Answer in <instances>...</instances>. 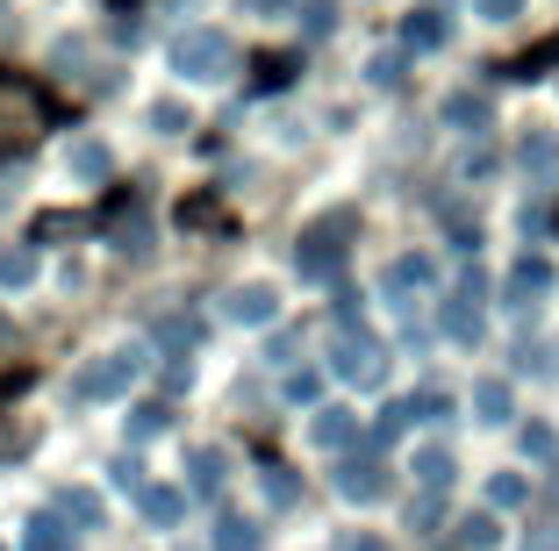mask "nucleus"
I'll use <instances>...</instances> for the list:
<instances>
[{"mask_svg": "<svg viewBox=\"0 0 559 551\" xmlns=\"http://www.w3.org/2000/svg\"><path fill=\"white\" fill-rule=\"evenodd\" d=\"M136 502H144V523H158V530H173V523L187 516V487H144Z\"/></svg>", "mask_w": 559, "mask_h": 551, "instance_id": "obj_12", "label": "nucleus"}, {"mask_svg": "<svg viewBox=\"0 0 559 551\" xmlns=\"http://www.w3.org/2000/svg\"><path fill=\"white\" fill-rule=\"evenodd\" d=\"M151 337H158L173 358H187L201 344V323H194V315H158V323H151Z\"/></svg>", "mask_w": 559, "mask_h": 551, "instance_id": "obj_13", "label": "nucleus"}, {"mask_svg": "<svg viewBox=\"0 0 559 551\" xmlns=\"http://www.w3.org/2000/svg\"><path fill=\"white\" fill-rule=\"evenodd\" d=\"M444 115H452V122H474V130L488 122V108H480L474 94H452V100H444Z\"/></svg>", "mask_w": 559, "mask_h": 551, "instance_id": "obj_24", "label": "nucleus"}, {"mask_svg": "<svg viewBox=\"0 0 559 551\" xmlns=\"http://www.w3.org/2000/svg\"><path fill=\"white\" fill-rule=\"evenodd\" d=\"M265 494L287 508V502H295V472H280V466H273V472H265Z\"/></svg>", "mask_w": 559, "mask_h": 551, "instance_id": "obj_28", "label": "nucleus"}, {"mask_svg": "<svg viewBox=\"0 0 559 551\" xmlns=\"http://www.w3.org/2000/svg\"><path fill=\"white\" fill-rule=\"evenodd\" d=\"M251 15H273V8H287V0H245Z\"/></svg>", "mask_w": 559, "mask_h": 551, "instance_id": "obj_33", "label": "nucleus"}, {"mask_svg": "<svg viewBox=\"0 0 559 551\" xmlns=\"http://www.w3.org/2000/svg\"><path fill=\"white\" fill-rule=\"evenodd\" d=\"M100 229L116 237L122 259H144V251H151V215H144V194H136V187L122 194V187H116V194H108V208H100Z\"/></svg>", "mask_w": 559, "mask_h": 551, "instance_id": "obj_4", "label": "nucleus"}, {"mask_svg": "<svg viewBox=\"0 0 559 551\" xmlns=\"http://www.w3.org/2000/svg\"><path fill=\"white\" fill-rule=\"evenodd\" d=\"M165 422H173V408H165V402H144V408H130V438H158Z\"/></svg>", "mask_w": 559, "mask_h": 551, "instance_id": "obj_22", "label": "nucleus"}, {"mask_svg": "<svg viewBox=\"0 0 559 551\" xmlns=\"http://www.w3.org/2000/svg\"><path fill=\"white\" fill-rule=\"evenodd\" d=\"M22 551H72V523L50 508V516H29V530H22Z\"/></svg>", "mask_w": 559, "mask_h": 551, "instance_id": "obj_11", "label": "nucleus"}, {"mask_svg": "<svg viewBox=\"0 0 559 551\" xmlns=\"http://www.w3.org/2000/svg\"><path fill=\"white\" fill-rule=\"evenodd\" d=\"M402 44H409V50H430V44H444V15H438V8H424V15H409V29H402Z\"/></svg>", "mask_w": 559, "mask_h": 551, "instance_id": "obj_18", "label": "nucleus"}, {"mask_svg": "<svg viewBox=\"0 0 559 551\" xmlns=\"http://www.w3.org/2000/svg\"><path fill=\"white\" fill-rule=\"evenodd\" d=\"M180 229H223V201H215V194L180 201Z\"/></svg>", "mask_w": 559, "mask_h": 551, "instance_id": "obj_19", "label": "nucleus"}, {"mask_svg": "<svg viewBox=\"0 0 559 551\" xmlns=\"http://www.w3.org/2000/svg\"><path fill=\"white\" fill-rule=\"evenodd\" d=\"M337 373L345 380H359V387H380V373H388V351H380L366 330H337Z\"/></svg>", "mask_w": 559, "mask_h": 551, "instance_id": "obj_6", "label": "nucleus"}, {"mask_svg": "<svg viewBox=\"0 0 559 551\" xmlns=\"http://www.w3.org/2000/svg\"><path fill=\"white\" fill-rule=\"evenodd\" d=\"M22 380H29V373H0V402H8V394H22Z\"/></svg>", "mask_w": 559, "mask_h": 551, "instance_id": "obj_32", "label": "nucleus"}, {"mask_svg": "<svg viewBox=\"0 0 559 551\" xmlns=\"http://www.w3.org/2000/svg\"><path fill=\"white\" fill-rule=\"evenodd\" d=\"M409 287H430V259H395L388 265V294H409Z\"/></svg>", "mask_w": 559, "mask_h": 551, "instance_id": "obj_21", "label": "nucleus"}, {"mask_svg": "<svg viewBox=\"0 0 559 551\" xmlns=\"http://www.w3.org/2000/svg\"><path fill=\"white\" fill-rule=\"evenodd\" d=\"M352 430H359V422H352L345 408H323V416H316V444H330V452H337V444H352Z\"/></svg>", "mask_w": 559, "mask_h": 551, "instance_id": "obj_20", "label": "nucleus"}, {"mask_svg": "<svg viewBox=\"0 0 559 551\" xmlns=\"http://www.w3.org/2000/svg\"><path fill=\"white\" fill-rule=\"evenodd\" d=\"M116 487H130V494H144V466H136V458H116Z\"/></svg>", "mask_w": 559, "mask_h": 551, "instance_id": "obj_29", "label": "nucleus"}, {"mask_svg": "<svg viewBox=\"0 0 559 551\" xmlns=\"http://www.w3.org/2000/svg\"><path fill=\"white\" fill-rule=\"evenodd\" d=\"M58 516L80 523V530H100V494H86V487H66V494H58Z\"/></svg>", "mask_w": 559, "mask_h": 551, "instance_id": "obj_14", "label": "nucleus"}, {"mask_svg": "<svg viewBox=\"0 0 559 551\" xmlns=\"http://www.w3.org/2000/svg\"><path fill=\"white\" fill-rule=\"evenodd\" d=\"M36 130H44V100H36V86H15V80H0V151L29 144Z\"/></svg>", "mask_w": 559, "mask_h": 551, "instance_id": "obj_5", "label": "nucleus"}, {"mask_svg": "<svg viewBox=\"0 0 559 551\" xmlns=\"http://www.w3.org/2000/svg\"><path fill=\"white\" fill-rule=\"evenodd\" d=\"M223 315H230V323H273L280 315V301H273V287H237V294H223Z\"/></svg>", "mask_w": 559, "mask_h": 551, "instance_id": "obj_9", "label": "nucleus"}, {"mask_svg": "<svg viewBox=\"0 0 559 551\" xmlns=\"http://www.w3.org/2000/svg\"><path fill=\"white\" fill-rule=\"evenodd\" d=\"M337 494H345V502H380V494H388V466H380V458H345V466H337Z\"/></svg>", "mask_w": 559, "mask_h": 551, "instance_id": "obj_7", "label": "nucleus"}, {"mask_svg": "<svg viewBox=\"0 0 559 551\" xmlns=\"http://www.w3.org/2000/svg\"><path fill=\"white\" fill-rule=\"evenodd\" d=\"M330 22H337L330 0H309V8H301V29H309V36H330Z\"/></svg>", "mask_w": 559, "mask_h": 551, "instance_id": "obj_25", "label": "nucleus"}, {"mask_svg": "<svg viewBox=\"0 0 559 551\" xmlns=\"http://www.w3.org/2000/svg\"><path fill=\"white\" fill-rule=\"evenodd\" d=\"M337 237H352V215H345V208L323 215V223L301 237V251H295L301 279H337V265H345V243H337Z\"/></svg>", "mask_w": 559, "mask_h": 551, "instance_id": "obj_3", "label": "nucleus"}, {"mask_svg": "<svg viewBox=\"0 0 559 551\" xmlns=\"http://www.w3.org/2000/svg\"><path fill=\"white\" fill-rule=\"evenodd\" d=\"M480 15H495V22H502V15H516V0H480Z\"/></svg>", "mask_w": 559, "mask_h": 551, "instance_id": "obj_31", "label": "nucleus"}, {"mask_svg": "<svg viewBox=\"0 0 559 551\" xmlns=\"http://www.w3.org/2000/svg\"><path fill=\"white\" fill-rule=\"evenodd\" d=\"M36 279V243H8L0 251V287H29Z\"/></svg>", "mask_w": 559, "mask_h": 551, "instance_id": "obj_15", "label": "nucleus"}, {"mask_svg": "<svg viewBox=\"0 0 559 551\" xmlns=\"http://www.w3.org/2000/svg\"><path fill=\"white\" fill-rule=\"evenodd\" d=\"M215 551H259V523L223 516V523H215Z\"/></svg>", "mask_w": 559, "mask_h": 551, "instance_id": "obj_17", "label": "nucleus"}, {"mask_svg": "<svg viewBox=\"0 0 559 551\" xmlns=\"http://www.w3.org/2000/svg\"><path fill=\"white\" fill-rule=\"evenodd\" d=\"M416 472H424V487H444V480H452V458H444V452H424V458H416Z\"/></svg>", "mask_w": 559, "mask_h": 551, "instance_id": "obj_26", "label": "nucleus"}, {"mask_svg": "<svg viewBox=\"0 0 559 551\" xmlns=\"http://www.w3.org/2000/svg\"><path fill=\"white\" fill-rule=\"evenodd\" d=\"M474 301H480V294L466 287L460 301H452V309H444V330H452V337H460V344H466V337H480V309H474Z\"/></svg>", "mask_w": 559, "mask_h": 551, "instance_id": "obj_16", "label": "nucleus"}, {"mask_svg": "<svg viewBox=\"0 0 559 551\" xmlns=\"http://www.w3.org/2000/svg\"><path fill=\"white\" fill-rule=\"evenodd\" d=\"M287 394H295V402H316V394H323V380H316V373H295V380H287Z\"/></svg>", "mask_w": 559, "mask_h": 551, "instance_id": "obj_30", "label": "nucleus"}, {"mask_svg": "<svg viewBox=\"0 0 559 551\" xmlns=\"http://www.w3.org/2000/svg\"><path fill=\"white\" fill-rule=\"evenodd\" d=\"M151 130L180 136V130H194V122H187V108H180V100H151Z\"/></svg>", "mask_w": 559, "mask_h": 551, "instance_id": "obj_23", "label": "nucleus"}, {"mask_svg": "<svg viewBox=\"0 0 559 551\" xmlns=\"http://www.w3.org/2000/svg\"><path fill=\"white\" fill-rule=\"evenodd\" d=\"M173 72H187V80H230L237 44L223 29H180L173 36Z\"/></svg>", "mask_w": 559, "mask_h": 551, "instance_id": "obj_2", "label": "nucleus"}, {"mask_svg": "<svg viewBox=\"0 0 559 551\" xmlns=\"http://www.w3.org/2000/svg\"><path fill=\"white\" fill-rule=\"evenodd\" d=\"M108 172H116V151L100 144V136H80V144H72V179H80V187H100Z\"/></svg>", "mask_w": 559, "mask_h": 551, "instance_id": "obj_10", "label": "nucleus"}, {"mask_svg": "<svg viewBox=\"0 0 559 551\" xmlns=\"http://www.w3.org/2000/svg\"><path fill=\"white\" fill-rule=\"evenodd\" d=\"M345 551H380V544H366V537H352V544H345Z\"/></svg>", "mask_w": 559, "mask_h": 551, "instance_id": "obj_34", "label": "nucleus"}, {"mask_svg": "<svg viewBox=\"0 0 559 551\" xmlns=\"http://www.w3.org/2000/svg\"><path fill=\"white\" fill-rule=\"evenodd\" d=\"M151 358L136 351V344H122V351H100V358H86L80 373H72V394L80 402H116V394H130L136 387V373H144Z\"/></svg>", "mask_w": 559, "mask_h": 551, "instance_id": "obj_1", "label": "nucleus"}, {"mask_svg": "<svg viewBox=\"0 0 559 551\" xmlns=\"http://www.w3.org/2000/svg\"><path fill=\"white\" fill-rule=\"evenodd\" d=\"M223 480H230V472H223V452H209V444H201V452H187V494H194V502H215V494H223Z\"/></svg>", "mask_w": 559, "mask_h": 551, "instance_id": "obj_8", "label": "nucleus"}, {"mask_svg": "<svg viewBox=\"0 0 559 551\" xmlns=\"http://www.w3.org/2000/svg\"><path fill=\"white\" fill-rule=\"evenodd\" d=\"M287 72H295V58H259V86H287Z\"/></svg>", "mask_w": 559, "mask_h": 551, "instance_id": "obj_27", "label": "nucleus"}]
</instances>
